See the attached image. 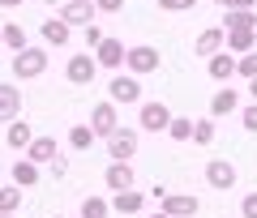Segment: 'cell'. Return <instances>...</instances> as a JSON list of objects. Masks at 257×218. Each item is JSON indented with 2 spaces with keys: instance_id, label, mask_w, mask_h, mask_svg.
<instances>
[{
  "instance_id": "2e32d148",
  "label": "cell",
  "mask_w": 257,
  "mask_h": 218,
  "mask_svg": "<svg viewBox=\"0 0 257 218\" xmlns=\"http://www.w3.org/2000/svg\"><path fill=\"white\" fill-rule=\"evenodd\" d=\"M223 52H231V56L257 52V30H227L223 35Z\"/></svg>"
},
{
  "instance_id": "f6af8a7d",
  "label": "cell",
  "mask_w": 257,
  "mask_h": 218,
  "mask_svg": "<svg viewBox=\"0 0 257 218\" xmlns=\"http://www.w3.org/2000/svg\"><path fill=\"white\" fill-rule=\"evenodd\" d=\"M214 5H223V0H214Z\"/></svg>"
},
{
  "instance_id": "7a4b0ae2",
  "label": "cell",
  "mask_w": 257,
  "mask_h": 218,
  "mask_svg": "<svg viewBox=\"0 0 257 218\" xmlns=\"http://www.w3.org/2000/svg\"><path fill=\"white\" fill-rule=\"evenodd\" d=\"M107 103H116V107H133V103H142V77H133V73H116L107 82Z\"/></svg>"
},
{
  "instance_id": "44dd1931",
  "label": "cell",
  "mask_w": 257,
  "mask_h": 218,
  "mask_svg": "<svg viewBox=\"0 0 257 218\" xmlns=\"http://www.w3.org/2000/svg\"><path fill=\"white\" fill-rule=\"evenodd\" d=\"M214 52H223V26L202 30V35H197V43H193V56H206V60H210Z\"/></svg>"
},
{
  "instance_id": "f1b7e54d",
  "label": "cell",
  "mask_w": 257,
  "mask_h": 218,
  "mask_svg": "<svg viewBox=\"0 0 257 218\" xmlns=\"http://www.w3.org/2000/svg\"><path fill=\"white\" fill-rule=\"evenodd\" d=\"M236 77H244V82H253V77H257V52L236 56Z\"/></svg>"
},
{
  "instance_id": "b9f144b4",
  "label": "cell",
  "mask_w": 257,
  "mask_h": 218,
  "mask_svg": "<svg viewBox=\"0 0 257 218\" xmlns=\"http://www.w3.org/2000/svg\"><path fill=\"white\" fill-rule=\"evenodd\" d=\"M0 184H5V167H0Z\"/></svg>"
},
{
  "instance_id": "7402d4cb",
  "label": "cell",
  "mask_w": 257,
  "mask_h": 218,
  "mask_svg": "<svg viewBox=\"0 0 257 218\" xmlns=\"http://www.w3.org/2000/svg\"><path fill=\"white\" fill-rule=\"evenodd\" d=\"M69 39H73V30L64 26L60 18H47V22H43V43H47V47H64Z\"/></svg>"
},
{
  "instance_id": "4316f807",
  "label": "cell",
  "mask_w": 257,
  "mask_h": 218,
  "mask_svg": "<svg viewBox=\"0 0 257 218\" xmlns=\"http://www.w3.org/2000/svg\"><path fill=\"white\" fill-rule=\"evenodd\" d=\"M107 214H111L107 197H82V218H107Z\"/></svg>"
},
{
  "instance_id": "603a6c76",
  "label": "cell",
  "mask_w": 257,
  "mask_h": 218,
  "mask_svg": "<svg viewBox=\"0 0 257 218\" xmlns=\"http://www.w3.org/2000/svg\"><path fill=\"white\" fill-rule=\"evenodd\" d=\"M227 30H257V9H248V13H231L227 9V18H223V35Z\"/></svg>"
},
{
  "instance_id": "cb8c5ba5",
  "label": "cell",
  "mask_w": 257,
  "mask_h": 218,
  "mask_svg": "<svg viewBox=\"0 0 257 218\" xmlns=\"http://www.w3.org/2000/svg\"><path fill=\"white\" fill-rule=\"evenodd\" d=\"M94 141H99V137L90 133V124H73V128H69V145H73L77 154H86V150H90Z\"/></svg>"
},
{
  "instance_id": "7c38bea8",
  "label": "cell",
  "mask_w": 257,
  "mask_h": 218,
  "mask_svg": "<svg viewBox=\"0 0 257 218\" xmlns=\"http://www.w3.org/2000/svg\"><path fill=\"white\" fill-rule=\"evenodd\" d=\"M206 184L219 188V192L236 188V167H231L227 158H210V163H206Z\"/></svg>"
},
{
  "instance_id": "5b68a950",
  "label": "cell",
  "mask_w": 257,
  "mask_h": 218,
  "mask_svg": "<svg viewBox=\"0 0 257 218\" xmlns=\"http://www.w3.org/2000/svg\"><path fill=\"white\" fill-rule=\"evenodd\" d=\"M116 128H120V107H116V103H107V99L94 103V107H90V133L107 141Z\"/></svg>"
},
{
  "instance_id": "277c9868",
  "label": "cell",
  "mask_w": 257,
  "mask_h": 218,
  "mask_svg": "<svg viewBox=\"0 0 257 218\" xmlns=\"http://www.w3.org/2000/svg\"><path fill=\"white\" fill-rule=\"evenodd\" d=\"M138 137H142L138 128L120 124L116 133L107 137V158H111V163H133V154H138Z\"/></svg>"
},
{
  "instance_id": "6da1fadb",
  "label": "cell",
  "mask_w": 257,
  "mask_h": 218,
  "mask_svg": "<svg viewBox=\"0 0 257 218\" xmlns=\"http://www.w3.org/2000/svg\"><path fill=\"white\" fill-rule=\"evenodd\" d=\"M9 69H13V77H18V82L43 77V73H47V47H26V52H13Z\"/></svg>"
},
{
  "instance_id": "d6986e66",
  "label": "cell",
  "mask_w": 257,
  "mask_h": 218,
  "mask_svg": "<svg viewBox=\"0 0 257 218\" xmlns=\"http://www.w3.org/2000/svg\"><path fill=\"white\" fill-rule=\"evenodd\" d=\"M56 154H60V150H56V137H35V141L26 145V154H22V158H30L35 167H43V163H52Z\"/></svg>"
},
{
  "instance_id": "8992f818",
  "label": "cell",
  "mask_w": 257,
  "mask_h": 218,
  "mask_svg": "<svg viewBox=\"0 0 257 218\" xmlns=\"http://www.w3.org/2000/svg\"><path fill=\"white\" fill-rule=\"evenodd\" d=\"M124 69L133 73V77H146V73H155V69H159V47H150V43L128 47V52H124Z\"/></svg>"
},
{
  "instance_id": "836d02e7",
  "label": "cell",
  "mask_w": 257,
  "mask_h": 218,
  "mask_svg": "<svg viewBox=\"0 0 257 218\" xmlns=\"http://www.w3.org/2000/svg\"><path fill=\"white\" fill-rule=\"evenodd\" d=\"M47 171H52V180H60V175H69V158H64V154H56L52 163H47Z\"/></svg>"
},
{
  "instance_id": "d590c367",
  "label": "cell",
  "mask_w": 257,
  "mask_h": 218,
  "mask_svg": "<svg viewBox=\"0 0 257 218\" xmlns=\"http://www.w3.org/2000/svg\"><path fill=\"white\" fill-rule=\"evenodd\" d=\"M94 5V13H120L124 9V0H90Z\"/></svg>"
},
{
  "instance_id": "5bb4252c",
  "label": "cell",
  "mask_w": 257,
  "mask_h": 218,
  "mask_svg": "<svg viewBox=\"0 0 257 218\" xmlns=\"http://www.w3.org/2000/svg\"><path fill=\"white\" fill-rule=\"evenodd\" d=\"M240 111V94L231 90V86H219L210 99V120H223V116H236Z\"/></svg>"
},
{
  "instance_id": "e575fe53",
  "label": "cell",
  "mask_w": 257,
  "mask_h": 218,
  "mask_svg": "<svg viewBox=\"0 0 257 218\" xmlns=\"http://www.w3.org/2000/svg\"><path fill=\"white\" fill-rule=\"evenodd\" d=\"M82 35H86V52H94V47L103 43V30L94 26V22H90V26H86V30H82Z\"/></svg>"
},
{
  "instance_id": "74e56055",
  "label": "cell",
  "mask_w": 257,
  "mask_h": 218,
  "mask_svg": "<svg viewBox=\"0 0 257 218\" xmlns=\"http://www.w3.org/2000/svg\"><path fill=\"white\" fill-rule=\"evenodd\" d=\"M18 5H26V0H0V9H18Z\"/></svg>"
},
{
  "instance_id": "4fadbf2b",
  "label": "cell",
  "mask_w": 257,
  "mask_h": 218,
  "mask_svg": "<svg viewBox=\"0 0 257 218\" xmlns=\"http://www.w3.org/2000/svg\"><path fill=\"white\" fill-rule=\"evenodd\" d=\"M103 184H107L111 192L138 188V175H133V163H107V171H103Z\"/></svg>"
},
{
  "instance_id": "bcb514c9",
  "label": "cell",
  "mask_w": 257,
  "mask_h": 218,
  "mask_svg": "<svg viewBox=\"0 0 257 218\" xmlns=\"http://www.w3.org/2000/svg\"><path fill=\"white\" fill-rule=\"evenodd\" d=\"M52 218H60V214H52Z\"/></svg>"
},
{
  "instance_id": "9a60e30c",
  "label": "cell",
  "mask_w": 257,
  "mask_h": 218,
  "mask_svg": "<svg viewBox=\"0 0 257 218\" xmlns=\"http://www.w3.org/2000/svg\"><path fill=\"white\" fill-rule=\"evenodd\" d=\"M116 214H142L146 209V192L142 188H124V192H111V201H107Z\"/></svg>"
},
{
  "instance_id": "ac0fdd59",
  "label": "cell",
  "mask_w": 257,
  "mask_h": 218,
  "mask_svg": "<svg viewBox=\"0 0 257 218\" xmlns=\"http://www.w3.org/2000/svg\"><path fill=\"white\" fill-rule=\"evenodd\" d=\"M206 73H210L214 82H231V77H236V56L231 52H214L210 60H206Z\"/></svg>"
},
{
  "instance_id": "9c48e42d",
  "label": "cell",
  "mask_w": 257,
  "mask_h": 218,
  "mask_svg": "<svg viewBox=\"0 0 257 218\" xmlns=\"http://www.w3.org/2000/svg\"><path fill=\"white\" fill-rule=\"evenodd\" d=\"M124 52H128V47L120 43V39L103 35V43L94 47L90 56H94V64H99V69H116V73H120V69H124Z\"/></svg>"
},
{
  "instance_id": "f35d334b",
  "label": "cell",
  "mask_w": 257,
  "mask_h": 218,
  "mask_svg": "<svg viewBox=\"0 0 257 218\" xmlns=\"http://www.w3.org/2000/svg\"><path fill=\"white\" fill-rule=\"evenodd\" d=\"M248 94H253V103H257V77H253V82H248Z\"/></svg>"
},
{
  "instance_id": "d4e9b609",
  "label": "cell",
  "mask_w": 257,
  "mask_h": 218,
  "mask_svg": "<svg viewBox=\"0 0 257 218\" xmlns=\"http://www.w3.org/2000/svg\"><path fill=\"white\" fill-rule=\"evenodd\" d=\"M22 209V188L18 184H0V214H18Z\"/></svg>"
},
{
  "instance_id": "7bdbcfd3",
  "label": "cell",
  "mask_w": 257,
  "mask_h": 218,
  "mask_svg": "<svg viewBox=\"0 0 257 218\" xmlns=\"http://www.w3.org/2000/svg\"><path fill=\"white\" fill-rule=\"evenodd\" d=\"M0 218H18V214H0Z\"/></svg>"
},
{
  "instance_id": "ee69618b",
  "label": "cell",
  "mask_w": 257,
  "mask_h": 218,
  "mask_svg": "<svg viewBox=\"0 0 257 218\" xmlns=\"http://www.w3.org/2000/svg\"><path fill=\"white\" fill-rule=\"evenodd\" d=\"M43 5H56V0H43Z\"/></svg>"
},
{
  "instance_id": "83f0119b",
  "label": "cell",
  "mask_w": 257,
  "mask_h": 218,
  "mask_svg": "<svg viewBox=\"0 0 257 218\" xmlns=\"http://www.w3.org/2000/svg\"><path fill=\"white\" fill-rule=\"evenodd\" d=\"M167 137H172V141H189V137H193V120H189V116H172Z\"/></svg>"
},
{
  "instance_id": "f546056e",
  "label": "cell",
  "mask_w": 257,
  "mask_h": 218,
  "mask_svg": "<svg viewBox=\"0 0 257 218\" xmlns=\"http://www.w3.org/2000/svg\"><path fill=\"white\" fill-rule=\"evenodd\" d=\"M189 141L210 145V141H214V120H193V137H189Z\"/></svg>"
},
{
  "instance_id": "ba28073f",
  "label": "cell",
  "mask_w": 257,
  "mask_h": 218,
  "mask_svg": "<svg viewBox=\"0 0 257 218\" xmlns=\"http://www.w3.org/2000/svg\"><path fill=\"white\" fill-rule=\"evenodd\" d=\"M94 73H99V64H94L90 52H73V56H69V64H64V77H69L73 86H90Z\"/></svg>"
},
{
  "instance_id": "8fae6325",
  "label": "cell",
  "mask_w": 257,
  "mask_h": 218,
  "mask_svg": "<svg viewBox=\"0 0 257 218\" xmlns=\"http://www.w3.org/2000/svg\"><path fill=\"white\" fill-rule=\"evenodd\" d=\"M22 120V86L0 82V124H13Z\"/></svg>"
},
{
  "instance_id": "30bf717a",
  "label": "cell",
  "mask_w": 257,
  "mask_h": 218,
  "mask_svg": "<svg viewBox=\"0 0 257 218\" xmlns=\"http://www.w3.org/2000/svg\"><path fill=\"white\" fill-rule=\"evenodd\" d=\"M94 18H99V13H94L90 0H64V5H60V22H64L69 30H73V26H82V30H86Z\"/></svg>"
},
{
  "instance_id": "ffe728a7",
  "label": "cell",
  "mask_w": 257,
  "mask_h": 218,
  "mask_svg": "<svg viewBox=\"0 0 257 218\" xmlns=\"http://www.w3.org/2000/svg\"><path fill=\"white\" fill-rule=\"evenodd\" d=\"M9 184H18L22 192H26V188H35V184H39V167L30 163V158H18V163L9 167Z\"/></svg>"
},
{
  "instance_id": "1f68e13d",
  "label": "cell",
  "mask_w": 257,
  "mask_h": 218,
  "mask_svg": "<svg viewBox=\"0 0 257 218\" xmlns=\"http://www.w3.org/2000/svg\"><path fill=\"white\" fill-rule=\"evenodd\" d=\"M240 124H244L248 133H257V103H248V107H240Z\"/></svg>"
},
{
  "instance_id": "60d3db41",
  "label": "cell",
  "mask_w": 257,
  "mask_h": 218,
  "mask_svg": "<svg viewBox=\"0 0 257 218\" xmlns=\"http://www.w3.org/2000/svg\"><path fill=\"white\" fill-rule=\"evenodd\" d=\"M150 218H167V214H163V209H155V214H150Z\"/></svg>"
},
{
  "instance_id": "8d00e7d4",
  "label": "cell",
  "mask_w": 257,
  "mask_h": 218,
  "mask_svg": "<svg viewBox=\"0 0 257 218\" xmlns=\"http://www.w3.org/2000/svg\"><path fill=\"white\" fill-rule=\"evenodd\" d=\"M257 0H223V9H231V13H248Z\"/></svg>"
},
{
  "instance_id": "e0dca14e",
  "label": "cell",
  "mask_w": 257,
  "mask_h": 218,
  "mask_svg": "<svg viewBox=\"0 0 257 218\" xmlns=\"http://www.w3.org/2000/svg\"><path fill=\"white\" fill-rule=\"evenodd\" d=\"M35 141V128L26 124V120H13V124H5V145L9 150H22L26 154V145Z\"/></svg>"
},
{
  "instance_id": "ab89813d",
  "label": "cell",
  "mask_w": 257,
  "mask_h": 218,
  "mask_svg": "<svg viewBox=\"0 0 257 218\" xmlns=\"http://www.w3.org/2000/svg\"><path fill=\"white\" fill-rule=\"evenodd\" d=\"M0 47H5V22H0Z\"/></svg>"
},
{
  "instance_id": "d6a6232c",
  "label": "cell",
  "mask_w": 257,
  "mask_h": 218,
  "mask_svg": "<svg viewBox=\"0 0 257 218\" xmlns=\"http://www.w3.org/2000/svg\"><path fill=\"white\" fill-rule=\"evenodd\" d=\"M240 218H257V192H244L240 197Z\"/></svg>"
},
{
  "instance_id": "4dcf8cb0",
  "label": "cell",
  "mask_w": 257,
  "mask_h": 218,
  "mask_svg": "<svg viewBox=\"0 0 257 218\" xmlns=\"http://www.w3.org/2000/svg\"><path fill=\"white\" fill-rule=\"evenodd\" d=\"M159 9H163V13H193V9H197V0H159Z\"/></svg>"
},
{
  "instance_id": "3957f363",
  "label": "cell",
  "mask_w": 257,
  "mask_h": 218,
  "mask_svg": "<svg viewBox=\"0 0 257 218\" xmlns=\"http://www.w3.org/2000/svg\"><path fill=\"white\" fill-rule=\"evenodd\" d=\"M172 107L167 103H138V133H167Z\"/></svg>"
},
{
  "instance_id": "52a82bcc",
  "label": "cell",
  "mask_w": 257,
  "mask_h": 218,
  "mask_svg": "<svg viewBox=\"0 0 257 218\" xmlns=\"http://www.w3.org/2000/svg\"><path fill=\"white\" fill-rule=\"evenodd\" d=\"M159 209H163L167 218H197L202 214V201L193 197V192H167V197L159 201Z\"/></svg>"
},
{
  "instance_id": "484cf974",
  "label": "cell",
  "mask_w": 257,
  "mask_h": 218,
  "mask_svg": "<svg viewBox=\"0 0 257 218\" xmlns=\"http://www.w3.org/2000/svg\"><path fill=\"white\" fill-rule=\"evenodd\" d=\"M5 47H9V52H26V47H30L26 30H22L18 22H5Z\"/></svg>"
}]
</instances>
